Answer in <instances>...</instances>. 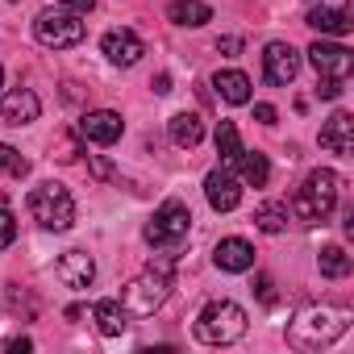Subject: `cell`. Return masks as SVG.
Listing matches in <instances>:
<instances>
[{"instance_id":"1","label":"cell","mask_w":354,"mask_h":354,"mask_svg":"<svg viewBox=\"0 0 354 354\" xmlns=\"http://www.w3.org/2000/svg\"><path fill=\"white\" fill-rule=\"evenodd\" d=\"M346 329H350V308L308 304V308H300L296 321L288 325V342H292L296 350H321V346H333Z\"/></svg>"},{"instance_id":"2","label":"cell","mask_w":354,"mask_h":354,"mask_svg":"<svg viewBox=\"0 0 354 354\" xmlns=\"http://www.w3.org/2000/svg\"><path fill=\"white\" fill-rule=\"evenodd\" d=\"M337 192H342V180H337L329 167H317V171H308V180L296 188L292 213H296L304 225H321V221H329V213L337 209Z\"/></svg>"},{"instance_id":"3","label":"cell","mask_w":354,"mask_h":354,"mask_svg":"<svg viewBox=\"0 0 354 354\" xmlns=\"http://www.w3.org/2000/svg\"><path fill=\"white\" fill-rule=\"evenodd\" d=\"M171 296V263H150L142 275H133L121 292V308L125 317H154Z\"/></svg>"},{"instance_id":"4","label":"cell","mask_w":354,"mask_h":354,"mask_svg":"<svg viewBox=\"0 0 354 354\" xmlns=\"http://www.w3.org/2000/svg\"><path fill=\"white\" fill-rule=\"evenodd\" d=\"M192 329H196V337L205 346H230V342H238L246 333V308L234 304V300H213V304L201 308Z\"/></svg>"},{"instance_id":"5","label":"cell","mask_w":354,"mask_h":354,"mask_svg":"<svg viewBox=\"0 0 354 354\" xmlns=\"http://www.w3.org/2000/svg\"><path fill=\"white\" fill-rule=\"evenodd\" d=\"M30 213H34V221L42 230H55V234L75 225V201H71V192L63 184H38L30 192Z\"/></svg>"},{"instance_id":"6","label":"cell","mask_w":354,"mask_h":354,"mask_svg":"<svg viewBox=\"0 0 354 354\" xmlns=\"http://www.w3.org/2000/svg\"><path fill=\"white\" fill-rule=\"evenodd\" d=\"M188 225H192V213H188L184 201H162V205L154 209V217L146 221L142 238H146L150 246H180V242L188 238Z\"/></svg>"},{"instance_id":"7","label":"cell","mask_w":354,"mask_h":354,"mask_svg":"<svg viewBox=\"0 0 354 354\" xmlns=\"http://www.w3.org/2000/svg\"><path fill=\"white\" fill-rule=\"evenodd\" d=\"M84 34H88L84 21H80L75 13H67V9H42V13L34 17V38H38L42 46H55V50L80 46Z\"/></svg>"},{"instance_id":"8","label":"cell","mask_w":354,"mask_h":354,"mask_svg":"<svg viewBox=\"0 0 354 354\" xmlns=\"http://www.w3.org/2000/svg\"><path fill=\"white\" fill-rule=\"evenodd\" d=\"M308 63L317 75H329V80H346L354 71V55L342 42H321V38L308 46Z\"/></svg>"},{"instance_id":"9","label":"cell","mask_w":354,"mask_h":354,"mask_svg":"<svg viewBox=\"0 0 354 354\" xmlns=\"http://www.w3.org/2000/svg\"><path fill=\"white\" fill-rule=\"evenodd\" d=\"M296 71H300V55L288 42H267V50H263V75H267V84L288 88L296 80Z\"/></svg>"},{"instance_id":"10","label":"cell","mask_w":354,"mask_h":354,"mask_svg":"<svg viewBox=\"0 0 354 354\" xmlns=\"http://www.w3.org/2000/svg\"><path fill=\"white\" fill-rule=\"evenodd\" d=\"M205 196H209V205L217 213H234L242 205V184L230 175V167H213L205 175Z\"/></svg>"},{"instance_id":"11","label":"cell","mask_w":354,"mask_h":354,"mask_svg":"<svg viewBox=\"0 0 354 354\" xmlns=\"http://www.w3.org/2000/svg\"><path fill=\"white\" fill-rule=\"evenodd\" d=\"M121 133H125V121H121V113H113V109L84 113V121H80V138H84V142H96V146H113Z\"/></svg>"},{"instance_id":"12","label":"cell","mask_w":354,"mask_h":354,"mask_svg":"<svg viewBox=\"0 0 354 354\" xmlns=\"http://www.w3.org/2000/svg\"><path fill=\"white\" fill-rule=\"evenodd\" d=\"M100 50H104V59L117 63V67H133V63L146 55V46H142V38H138L133 30H109V34L100 38Z\"/></svg>"},{"instance_id":"13","label":"cell","mask_w":354,"mask_h":354,"mask_svg":"<svg viewBox=\"0 0 354 354\" xmlns=\"http://www.w3.org/2000/svg\"><path fill=\"white\" fill-rule=\"evenodd\" d=\"M38 113H42V100L30 88H13V92L0 96V117H5V125H30V121H38Z\"/></svg>"},{"instance_id":"14","label":"cell","mask_w":354,"mask_h":354,"mask_svg":"<svg viewBox=\"0 0 354 354\" xmlns=\"http://www.w3.org/2000/svg\"><path fill=\"white\" fill-rule=\"evenodd\" d=\"M55 275L67 283V288H88L92 279H96V263H92V254L88 250H67L59 263H55Z\"/></svg>"},{"instance_id":"15","label":"cell","mask_w":354,"mask_h":354,"mask_svg":"<svg viewBox=\"0 0 354 354\" xmlns=\"http://www.w3.org/2000/svg\"><path fill=\"white\" fill-rule=\"evenodd\" d=\"M321 146L333 154H354V117L346 109H337L325 125H321Z\"/></svg>"},{"instance_id":"16","label":"cell","mask_w":354,"mask_h":354,"mask_svg":"<svg viewBox=\"0 0 354 354\" xmlns=\"http://www.w3.org/2000/svg\"><path fill=\"white\" fill-rule=\"evenodd\" d=\"M213 263H217L221 271H230V275L250 271V267H254V246H250L246 238H221L217 250H213Z\"/></svg>"},{"instance_id":"17","label":"cell","mask_w":354,"mask_h":354,"mask_svg":"<svg viewBox=\"0 0 354 354\" xmlns=\"http://www.w3.org/2000/svg\"><path fill=\"white\" fill-rule=\"evenodd\" d=\"M213 88L221 92V100H225V104H246V100H250V75H246V71H238V67L217 71V75H213Z\"/></svg>"},{"instance_id":"18","label":"cell","mask_w":354,"mask_h":354,"mask_svg":"<svg viewBox=\"0 0 354 354\" xmlns=\"http://www.w3.org/2000/svg\"><path fill=\"white\" fill-rule=\"evenodd\" d=\"M167 17H171L175 26H184V30H201L205 21H213V9L205 5V0H171Z\"/></svg>"},{"instance_id":"19","label":"cell","mask_w":354,"mask_h":354,"mask_svg":"<svg viewBox=\"0 0 354 354\" xmlns=\"http://www.w3.org/2000/svg\"><path fill=\"white\" fill-rule=\"evenodd\" d=\"M167 133H171V142H175V146L192 150V146L205 138V121H201V113H175V117H171V125H167Z\"/></svg>"},{"instance_id":"20","label":"cell","mask_w":354,"mask_h":354,"mask_svg":"<svg viewBox=\"0 0 354 354\" xmlns=\"http://www.w3.org/2000/svg\"><path fill=\"white\" fill-rule=\"evenodd\" d=\"M308 26L321 30V34H350V13L346 9H329V5H313L308 9Z\"/></svg>"},{"instance_id":"21","label":"cell","mask_w":354,"mask_h":354,"mask_svg":"<svg viewBox=\"0 0 354 354\" xmlns=\"http://www.w3.org/2000/svg\"><path fill=\"white\" fill-rule=\"evenodd\" d=\"M238 171H242V180H246L250 188H267V180H271V162H267V154H259V150H242Z\"/></svg>"},{"instance_id":"22","label":"cell","mask_w":354,"mask_h":354,"mask_svg":"<svg viewBox=\"0 0 354 354\" xmlns=\"http://www.w3.org/2000/svg\"><path fill=\"white\" fill-rule=\"evenodd\" d=\"M242 138H238V125L234 121H217V154H221V167H238L242 158Z\"/></svg>"},{"instance_id":"23","label":"cell","mask_w":354,"mask_h":354,"mask_svg":"<svg viewBox=\"0 0 354 354\" xmlns=\"http://www.w3.org/2000/svg\"><path fill=\"white\" fill-rule=\"evenodd\" d=\"M92 321H96V329H100L104 337H117V333L125 329V308H121V300H100V304L92 308Z\"/></svg>"},{"instance_id":"24","label":"cell","mask_w":354,"mask_h":354,"mask_svg":"<svg viewBox=\"0 0 354 354\" xmlns=\"http://www.w3.org/2000/svg\"><path fill=\"white\" fill-rule=\"evenodd\" d=\"M317 267H321V275H325V279H346L354 263H350V254H346L342 246H321Z\"/></svg>"},{"instance_id":"25","label":"cell","mask_w":354,"mask_h":354,"mask_svg":"<svg viewBox=\"0 0 354 354\" xmlns=\"http://www.w3.org/2000/svg\"><path fill=\"white\" fill-rule=\"evenodd\" d=\"M254 225H259L263 234H283V230H288V205H275V201L259 205V209H254Z\"/></svg>"},{"instance_id":"26","label":"cell","mask_w":354,"mask_h":354,"mask_svg":"<svg viewBox=\"0 0 354 354\" xmlns=\"http://www.w3.org/2000/svg\"><path fill=\"white\" fill-rule=\"evenodd\" d=\"M0 171H9L13 175V180H26V175H30V162L13 150V146H5V142H0Z\"/></svg>"},{"instance_id":"27","label":"cell","mask_w":354,"mask_h":354,"mask_svg":"<svg viewBox=\"0 0 354 354\" xmlns=\"http://www.w3.org/2000/svg\"><path fill=\"white\" fill-rule=\"evenodd\" d=\"M84 154V138L80 133H59V142H55V158L59 162H75Z\"/></svg>"},{"instance_id":"28","label":"cell","mask_w":354,"mask_h":354,"mask_svg":"<svg viewBox=\"0 0 354 354\" xmlns=\"http://www.w3.org/2000/svg\"><path fill=\"white\" fill-rule=\"evenodd\" d=\"M13 238H17V217L9 209H0V250H9Z\"/></svg>"},{"instance_id":"29","label":"cell","mask_w":354,"mask_h":354,"mask_svg":"<svg viewBox=\"0 0 354 354\" xmlns=\"http://www.w3.org/2000/svg\"><path fill=\"white\" fill-rule=\"evenodd\" d=\"M317 96H321V100H337V96H342V80L317 75Z\"/></svg>"},{"instance_id":"30","label":"cell","mask_w":354,"mask_h":354,"mask_svg":"<svg viewBox=\"0 0 354 354\" xmlns=\"http://www.w3.org/2000/svg\"><path fill=\"white\" fill-rule=\"evenodd\" d=\"M254 296H259L263 304H275V283H271V275H254Z\"/></svg>"},{"instance_id":"31","label":"cell","mask_w":354,"mask_h":354,"mask_svg":"<svg viewBox=\"0 0 354 354\" xmlns=\"http://www.w3.org/2000/svg\"><path fill=\"white\" fill-rule=\"evenodd\" d=\"M59 5H63L67 13H75V17H88V13L96 9V0H59Z\"/></svg>"},{"instance_id":"32","label":"cell","mask_w":354,"mask_h":354,"mask_svg":"<svg viewBox=\"0 0 354 354\" xmlns=\"http://www.w3.org/2000/svg\"><path fill=\"white\" fill-rule=\"evenodd\" d=\"M5 350H9V354H26V350H34V342H30V337H9Z\"/></svg>"},{"instance_id":"33","label":"cell","mask_w":354,"mask_h":354,"mask_svg":"<svg viewBox=\"0 0 354 354\" xmlns=\"http://www.w3.org/2000/svg\"><path fill=\"white\" fill-rule=\"evenodd\" d=\"M254 117H259L263 125H275V104H254Z\"/></svg>"},{"instance_id":"34","label":"cell","mask_w":354,"mask_h":354,"mask_svg":"<svg viewBox=\"0 0 354 354\" xmlns=\"http://www.w3.org/2000/svg\"><path fill=\"white\" fill-rule=\"evenodd\" d=\"M217 50H225V55H238V50H242V38H217Z\"/></svg>"},{"instance_id":"35","label":"cell","mask_w":354,"mask_h":354,"mask_svg":"<svg viewBox=\"0 0 354 354\" xmlns=\"http://www.w3.org/2000/svg\"><path fill=\"white\" fill-rule=\"evenodd\" d=\"M150 88H154L158 96H167V92H171V75H154V84H150Z\"/></svg>"},{"instance_id":"36","label":"cell","mask_w":354,"mask_h":354,"mask_svg":"<svg viewBox=\"0 0 354 354\" xmlns=\"http://www.w3.org/2000/svg\"><path fill=\"white\" fill-rule=\"evenodd\" d=\"M92 171H96V175H100V180H104V175H109V171H113V167H109V162H104V158H96V154H92Z\"/></svg>"},{"instance_id":"37","label":"cell","mask_w":354,"mask_h":354,"mask_svg":"<svg viewBox=\"0 0 354 354\" xmlns=\"http://www.w3.org/2000/svg\"><path fill=\"white\" fill-rule=\"evenodd\" d=\"M308 5H329V9H346V0H308Z\"/></svg>"},{"instance_id":"38","label":"cell","mask_w":354,"mask_h":354,"mask_svg":"<svg viewBox=\"0 0 354 354\" xmlns=\"http://www.w3.org/2000/svg\"><path fill=\"white\" fill-rule=\"evenodd\" d=\"M0 84H5V67H0Z\"/></svg>"}]
</instances>
